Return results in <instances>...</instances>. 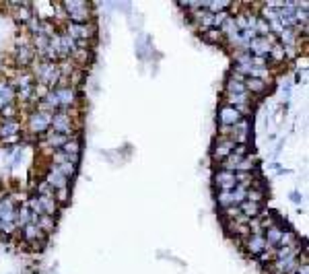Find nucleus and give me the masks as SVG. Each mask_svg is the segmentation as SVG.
<instances>
[{"label":"nucleus","instance_id":"obj_45","mask_svg":"<svg viewBox=\"0 0 309 274\" xmlns=\"http://www.w3.org/2000/svg\"><path fill=\"white\" fill-rule=\"evenodd\" d=\"M3 111V115H5V120H13V115H15V105L11 103V105H7L5 109H0Z\"/></svg>","mask_w":309,"mask_h":274},{"label":"nucleus","instance_id":"obj_10","mask_svg":"<svg viewBox=\"0 0 309 274\" xmlns=\"http://www.w3.org/2000/svg\"><path fill=\"white\" fill-rule=\"evenodd\" d=\"M239 120H243V115H241L235 107L223 105V107L219 109V124H221V128H231V126H235Z\"/></svg>","mask_w":309,"mask_h":274},{"label":"nucleus","instance_id":"obj_23","mask_svg":"<svg viewBox=\"0 0 309 274\" xmlns=\"http://www.w3.org/2000/svg\"><path fill=\"white\" fill-rule=\"evenodd\" d=\"M190 15H192L194 23H198V25L202 27V31H204V29H210V27H213V15H210V13L206 11V9H198V11H192Z\"/></svg>","mask_w":309,"mask_h":274},{"label":"nucleus","instance_id":"obj_4","mask_svg":"<svg viewBox=\"0 0 309 274\" xmlns=\"http://www.w3.org/2000/svg\"><path fill=\"white\" fill-rule=\"evenodd\" d=\"M66 33H68L74 42H91V40L97 35V27H95V23H85V25L68 23V25H66Z\"/></svg>","mask_w":309,"mask_h":274},{"label":"nucleus","instance_id":"obj_6","mask_svg":"<svg viewBox=\"0 0 309 274\" xmlns=\"http://www.w3.org/2000/svg\"><path fill=\"white\" fill-rule=\"evenodd\" d=\"M52 132H58V134H66L72 139V120H70V113L68 109H60L52 115Z\"/></svg>","mask_w":309,"mask_h":274},{"label":"nucleus","instance_id":"obj_36","mask_svg":"<svg viewBox=\"0 0 309 274\" xmlns=\"http://www.w3.org/2000/svg\"><path fill=\"white\" fill-rule=\"evenodd\" d=\"M202 35H204V40H206L208 44H221V42H223L221 31H219V29H215V27L204 29V31H202Z\"/></svg>","mask_w":309,"mask_h":274},{"label":"nucleus","instance_id":"obj_5","mask_svg":"<svg viewBox=\"0 0 309 274\" xmlns=\"http://www.w3.org/2000/svg\"><path fill=\"white\" fill-rule=\"evenodd\" d=\"M245 192L243 188H237L235 190H229V192H219L217 194V202L221 208H229V206H239L241 202H245Z\"/></svg>","mask_w":309,"mask_h":274},{"label":"nucleus","instance_id":"obj_15","mask_svg":"<svg viewBox=\"0 0 309 274\" xmlns=\"http://www.w3.org/2000/svg\"><path fill=\"white\" fill-rule=\"evenodd\" d=\"M64 155H66V159L70 161V163H79V159H81V141L79 139H74V136H72V139L60 149Z\"/></svg>","mask_w":309,"mask_h":274},{"label":"nucleus","instance_id":"obj_47","mask_svg":"<svg viewBox=\"0 0 309 274\" xmlns=\"http://www.w3.org/2000/svg\"><path fill=\"white\" fill-rule=\"evenodd\" d=\"M291 198H293V200H301V196H299L297 192H293V194H291Z\"/></svg>","mask_w":309,"mask_h":274},{"label":"nucleus","instance_id":"obj_28","mask_svg":"<svg viewBox=\"0 0 309 274\" xmlns=\"http://www.w3.org/2000/svg\"><path fill=\"white\" fill-rule=\"evenodd\" d=\"M23 237H25L27 241H31V243H37V239H44L46 235L42 233V229H40L35 223H29V225L23 227Z\"/></svg>","mask_w":309,"mask_h":274},{"label":"nucleus","instance_id":"obj_41","mask_svg":"<svg viewBox=\"0 0 309 274\" xmlns=\"http://www.w3.org/2000/svg\"><path fill=\"white\" fill-rule=\"evenodd\" d=\"M54 194H56V190H54V188H50L46 182H42V184H40V188H37V196H44V198H54Z\"/></svg>","mask_w":309,"mask_h":274},{"label":"nucleus","instance_id":"obj_42","mask_svg":"<svg viewBox=\"0 0 309 274\" xmlns=\"http://www.w3.org/2000/svg\"><path fill=\"white\" fill-rule=\"evenodd\" d=\"M227 19H229V13H217V15H213V27H215V29H221Z\"/></svg>","mask_w":309,"mask_h":274},{"label":"nucleus","instance_id":"obj_17","mask_svg":"<svg viewBox=\"0 0 309 274\" xmlns=\"http://www.w3.org/2000/svg\"><path fill=\"white\" fill-rule=\"evenodd\" d=\"M68 141H70V136H66V134L50 132L48 136H44V147H50V149H54V151H60Z\"/></svg>","mask_w":309,"mask_h":274},{"label":"nucleus","instance_id":"obj_31","mask_svg":"<svg viewBox=\"0 0 309 274\" xmlns=\"http://www.w3.org/2000/svg\"><path fill=\"white\" fill-rule=\"evenodd\" d=\"M29 223H31V212H29V208H27V206L17 208V212H15V227H17V229H23V227L29 225Z\"/></svg>","mask_w":309,"mask_h":274},{"label":"nucleus","instance_id":"obj_9","mask_svg":"<svg viewBox=\"0 0 309 274\" xmlns=\"http://www.w3.org/2000/svg\"><path fill=\"white\" fill-rule=\"evenodd\" d=\"M54 93L60 101V109H68L76 103V89L70 87V85H58V89Z\"/></svg>","mask_w":309,"mask_h":274},{"label":"nucleus","instance_id":"obj_29","mask_svg":"<svg viewBox=\"0 0 309 274\" xmlns=\"http://www.w3.org/2000/svg\"><path fill=\"white\" fill-rule=\"evenodd\" d=\"M256 15H247V13H243V15H239V17H235V25H237V29L239 31H247V29H254L256 27Z\"/></svg>","mask_w":309,"mask_h":274},{"label":"nucleus","instance_id":"obj_8","mask_svg":"<svg viewBox=\"0 0 309 274\" xmlns=\"http://www.w3.org/2000/svg\"><path fill=\"white\" fill-rule=\"evenodd\" d=\"M272 44H274V35H268V37H256V40H252V44H249L247 52H249L252 56L268 58V54H270V48H272Z\"/></svg>","mask_w":309,"mask_h":274},{"label":"nucleus","instance_id":"obj_34","mask_svg":"<svg viewBox=\"0 0 309 274\" xmlns=\"http://www.w3.org/2000/svg\"><path fill=\"white\" fill-rule=\"evenodd\" d=\"M280 37V46H297V31L295 29H282V33L278 35Z\"/></svg>","mask_w":309,"mask_h":274},{"label":"nucleus","instance_id":"obj_43","mask_svg":"<svg viewBox=\"0 0 309 274\" xmlns=\"http://www.w3.org/2000/svg\"><path fill=\"white\" fill-rule=\"evenodd\" d=\"M223 212H225V217H227V221H235L241 212H239V206H229V208H223Z\"/></svg>","mask_w":309,"mask_h":274},{"label":"nucleus","instance_id":"obj_46","mask_svg":"<svg viewBox=\"0 0 309 274\" xmlns=\"http://www.w3.org/2000/svg\"><path fill=\"white\" fill-rule=\"evenodd\" d=\"M270 169H272V173H276V175H280V173H284V169H282V167H280L278 163H274V165H272Z\"/></svg>","mask_w":309,"mask_h":274},{"label":"nucleus","instance_id":"obj_19","mask_svg":"<svg viewBox=\"0 0 309 274\" xmlns=\"http://www.w3.org/2000/svg\"><path fill=\"white\" fill-rule=\"evenodd\" d=\"M266 247H268V245H266L264 235H249V237L245 239V249H247L252 256H260Z\"/></svg>","mask_w":309,"mask_h":274},{"label":"nucleus","instance_id":"obj_26","mask_svg":"<svg viewBox=\"0 0 309 274\" xmlns=\"http://www.w3.org/2000/svg\"><path fill=\"white\" fill-rule=\"evenodd\" d=\"M33 58H35L33 48H31V46H27V44H21V46H19V50H17V62H19L21 66H27V64H31V62H33Z\"/></svg>","mask_w":309,"mask_h":274},{"label":"nucleus","instance_id":"obj_37","mask_svg":"<svg viewBox=\"0 0 309 274\" xmlns=\"http://www.w3.org/2000/svg\"><path fill=\"white\" fill-rule=\"evenodd\" d=\"M268 58H272L274 62H284V48H282L278 42H274V44H272V48H270Z\"/></svg>","mask_w":309,"mask_h":274},{"label":"nucleus","instance_id":"obj_16","mask_svg":"<svg viewBox=\"0 0 309 274\" xmlns=\"http://www.w3.org/2000/svg\"><path fill=\"white\" fill-rule=\"evenodd\" d=\"M58 37H60V58H64V60H68V58H72V54H74V50H76V42L64 31V33H58Z\"/></svg>","mask_w":309,"mask_h":274},{"label":"nucleus","instance_id":"obj_20","mask_svg":"<svg viewBox=\"0 0 309 274\" xmlns=\"http://www.w3.org/2000/svg\"><path fill=\"white\" fill-rule=\"evenodd\" d=\"M42 111H50V113H56L58 109H60V101H58V97H56V93H54V89H50L44 97H42Z\"/></svg>","mask_w":309,"mask_h":274},{"label":"nucleus","instance_id":"obj_7","mask_svg":"<svg viewBox=\"0 0 309 274\" xmlns=\"http://www.w3.org/2000/svg\"><path fill=\"white\" fill-rule=\"evenodd\" d=\"M227 134H229L227 139H231L235 145H247V143H249V120H247V118L239 120L235 126L229 128Z\"/></svg>","mask_w":309,"mask_h":274},{"label":"nucleus","instance_id":"obj_21","mask_svg":"<svg viewBox=\"0 0 309 274\" xmlns=\"http://www.w3.org/2000/svg\"><path fill=\"white\" fill-rule=\"evenodd\" d=\"M282 233H284V229H282V227H278V225H272V227H268V229L264 231L266 245H268V247H272V249H274V247H278Z\"/></svg>","mask_w":309,"mask_h":274},{"label":"nucleus","instance_id":"obj_12","mask_svg":"<svg viewBox=\"0 0 309 274\" xmlns=\"http://www.w3.org/2000/svg\"><path fill=\"white\" fill-rule=\"evenodd\" d=\"M233 149H235V143L231 141V139H221L217 145H215V149H213V159L215 161H225L231 153H233Z\"/></svg>","mask_w":309,"mask_h":274},{"label":"nucleus","instance_id":"obj_33","mask_svg":"<svg viewBox=\"0 0 309 274\" xmlns=\"http://www.w3.org/2000/svg\"><path fill=\"white\" fill-rule=\"evenodd\" d=\"M40 229H42V233L46 235V233H52L54 231V227H56V221H54V217H46V214H42L40 219H37V223H35Z\"/></svg>","mask_w":309,"mask_h":274},{"label":"nucleus","instance_id":"obj_32","mask_svg":"<svg viewBox=\"0 0 309 274\" xmlns=\"http://www.w3.org/2000/svg\"><path fill=\"white\" fill-rule=\"evenodd\" d=\"M225 93L227 95H239V93H247L245 91V83H239V81H235V79H227V83H225Z\"/></svg>","mask_w":309,"mask_h":274},{"label":"nucleus","instance_id":"obj_35","mask_svg":"<svg viewBox=\"0 0 309 274\" xmlns=\"http://www.w3.org/2000/svg\"><path fill=\"white\" fill-rule=\"evenodd\" d=\"M56 169L66 178V180H70L74 173H76V165L74 163H70V161H62V163H58L56 165Z\"/></svg>","mask_w":309,"mask_h":274},{"label":"nucleus","instance_id":"obj_25","mask_svg":"<svg viewBox=\"0 0 309 274\" xmlns=\"http://www.w3.org/2000/svg\"><path fill=\"white\" fill-rule=\"evenodd\" d=\"M231 0H206V11L210 15H217V13H227L231 9Z\"/></svg>","mask_w":309,"mask_h":274},{"label":"nucleus","instance_id":"obj_38","mask_svg":"<svg viewBox=\"0 0 309 274\" xmlns=\"http://www.w3.org/2000/svg\"><path fill=\"white\" fill-rule=\"evenodd\" d=\"M245 200L256 202V204H262V200H264V190H260V188H249V190L245 192Z\"/></svg>","mask_w":309,"mask_h":274},{"label":"nucleus","instance_id":"obj_39","mask_svg":"<svg viewBox=\"0 0 309 274\" xmlns=\"http://www.w3.org/2000/svg\"><path fill=\"white\" fill-rule=\"evenodd\" d=\"M48 40L50 37H46V35H33V46H35V50L44 56V52H46V48H48Z\"/></svg>","mask_w":309,"mask_h":274},{"label":"nucleus","instance_id":"obj_3","mask_svg":"<svg viewBox=\"0 0 309 274\" xmlns=\"http://www.w3.org/2000/svg\"><path fill=\"white\" fill-rule=\"evenodd\" d=\"M52 115H54V113H50V111H42V109L31 111V113H29V118H27L29 130H31L33 134H44L46 130H50V128H52Z\"/></svg>","mask_w":309,"mask_h":274},{"label":"nucleus","instance_id":"obj_13","mask_svg":"<svg viewBox=\"0 0 309 274\" xmlns=\"http://www.w3.org/2000/svg\"><path fill=\"white\" fill-rule=\"evenodd\" d=\"M215 184H217V188L221 190V192H229V190H235V186H237V182H235V173H231V171H217L215 173Z\"/></svg>","mask_w":309,"mask_h":274},{"label":"nucleus","instance_id":"obj_24","mask_svg":"<svg viewBox=\"0 0 309 274\" xmlns=\"http://www.w3.org/2000/svg\"><path fill=\"white\" fill-rule=\"evenodd\" d=\"M239 212L245 217V219H258L260 217V212H262V204H256V202H249V200H245V202H241L239 204Z\"/></svg>","mask_w":309,"mask_h":274},{"label":"nucleus","instance_id":"obj_40","mask_svg":"<svg viewBox=\"0 0 309 274\" xmlns=\"http://www.w3.org/2000/svg\"><path fill=\"white\" fill-rule=\"evenodd\" d=\"M15 87L21 91V89H27V87H33L31 83V74H19L17 81H15Z\"/></svg>","mask_w":309,"mask_h":274},{"label":"nucleus","instance_id":"obj_44","mask_svg":"<svg viewBox=\"0 0 309 274\" xmlns=\"http://www.w3.org/2000/svg\"><path fill=\"white\" fill-rule=\"evenodd\" d=\"M258 260H260V262H270V260H274V249H272V247H266V249L258 256Z\"/></svg>","mask_w":309,"mask_h":274},{"label":"nucleus","instance_id":"obj_11","mask_svg":"<svg viewBox=\"0 0 309 274\" xmlns=\"http://www.w3.org/2000/svg\"><path fill=\"white\" fill-rule=\"evenodd\" d=\"M19 130H21V124L17 120H5L3 126H0V139L5 143H15L19 139Z\"/></svg>","mask_w":309,"mask_h":274},{"label":"nucleus","instance_id":"obj_18","mask_svg":"<svg viewBox=\"0 0 309 274\" xmlns=\"http://www.w3.org/2000/svg\"><path fill=\"white\" fill-rule=\"evenodd\" d=\"M44 58H46V62H56V60L60 58V37H58V33L50 35L48 48H46V52H44Z\"/></svg>","mask_w":309,"mask_h":274},{"label":"nucleus","instance_id":"obj_22","mask_svg":"<svg viewBox=\"0 0 309 274\" xmlns=\"http://www.w3.org/2000/svg\"><path fill=\"white\" fill-rule=\"evenodd\" d=\"M13 9H15V19L21 21V23H29L33 19L31 15V9H29V3H11Z\"/></svg>","mask_w":309,"mask_h":274},{"label":"nucleus","instance_id":"obj_2","mask_svg":"<svg viewBox=\"0 0 309 274\" xmlns=\"http://www.w3.org/2000/svg\"><path fill=\"white\" fill-rule=\"evenodd\" d=\"M35 76L40 79V83L44 87H58L60 85V68H58V62H40L35 66Z\"/></svg>","mask_w":309,"mask_h":274},{"label":"nucleus","instance_id":"obj_27","mask_svg":"<svg viewBox=\"0 0 309 274\" xmlns=\"http://www.w3.org/2000/svg\"><path fill=\"white\" fill-rule=\"evenodd\" d=\"M245 91L247 93H254V95H262L268 91V85L266 81H260V79H245Z\"/></svg>","mask_w":309,"mask_h":274},{"label":"nucleus","instance_id":"obj_14","mask_svg":"<svg viewBox=\"0 0 309 274\" xmlns=\"http://www.w3.org/2000/svg\"><path fill=\"white\" fill-rule=\"evenodd\" d=\"M46 184H48L50 188H54V190H64V188H68V180L56 169V165H52V167L48 169V173H46Z\"/></svg>","mask_w":309,"mask_h":274},{"label":"nucleus","instance_id":"obj_1","mask_svg":"<svg viewBox=\"0 0 309 274\" xmlns=\"http://www.w3.org/2000/svg\"><path fill=\"white\" fill-rule=\"evenodd\" d=\"M62 5H64V11H66L70 23H76V25L91 23V7L85 0H66Z\"/></svg>","mask_w":309,"mask_h":274},{"label":"nucleus","instance_id":"obj_30","mask_svg":"<svg viewBox=\"0 0 309 274\" xmlns=\"http://www.w3.org/2000/svg\"><path fill=\"white\" fill-rule=\"evenodd\" d=\"M254 171H256V157L254 155H247L235 167V173H254Z\"/></svg>","mask_w":309,"mask_h":274}]
</instances>
